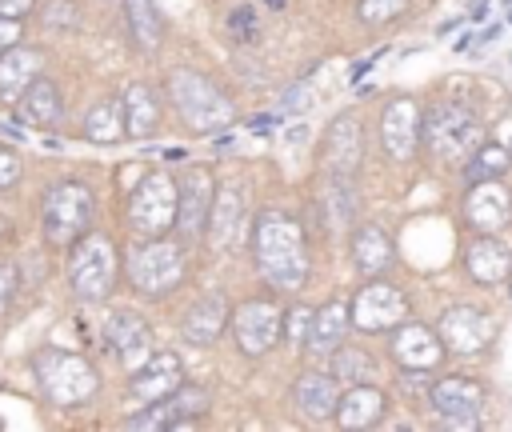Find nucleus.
Segmentation results:
<instances>
[{"mask_svg":"<svg viewBox=\"0 0 512 432\" xmlns=\"http://www.w3.org/2000/svg\"><path fill=\"white\" fill-rule=\"evenodd\" d=\"M256 268L276 292H300L308 280V244L304 228L284 212H260L252 228Z\"/></svg>","mask_w":512,"mask_h":432,"instance_id":"obj_1","label":"nucleus"},{"mask_svg":"<svg viewBox=\"0 0 512 432\" xmlns=\"http://www.w3.org/2000/svg\"><path fill=\"white\" fill-rule=\"evenodd\" d=\"M32 376H36L40 396L52 408H76V404L92 400L96 388H100V376H96L92 360H84L76 352H64V348H40L32 356Z\"/></svg>","mask_w":512,"mask_h":432,"instance_id":"obj_2","label":"nucleus"},{"mask_svg":"<svg viewBox=\"0 0 512 432\" xmlns=\"http://www.w3.org/2000/svg\"><path fill=\"white\" fill-rule=\"evenodd\" d=\"M168 100L192 132H220L236 120L232 100L204 72H192V68L168 72Z\"/></svg>","mask_w":512,"mask_h":432,"instance_id":"obj_3","label":"nucleus"},{"mask_svg":"<svg viewBox=\"0 0 512 432\" xmlns=\"http://www.w3.org/2000/svg\"><path fill=\"white\" fill-rule=\"evenodd\" d=\"M116 272H120V256L104 232L88 228L84 236H76L68 244V284L80 300H88V304L108 300L116 288Z\"/></svg>","mask_w":512,"mask_h":432,"instance_id":"obj_4","label":"nucleus"},{"mask_svg":"<svg viewBox=\"0 0 512 432\" xmlns=\"http://www.w3.org/2000/svg\"><path fill=\"white\" fill-rule=\"evenodd\" d=\"M420 140L436 156H468L484 140V120L476 108L456 100H436L428 112H420Z\"/></svg>","mask_w":512,"mask_h":432,"instance_id":"obj_5","label":"nucleus"},{"mask_svg":"<svg viewBox=\"0 0 512 432\" xmlns=\"http://www.w3.org/2000/svg\"><path fill=\"white\" fill-rule=\"evenodd\" d=\"M92 216H96V200H92L88 184L60 180V184H52L44 192L40 220H44V240L52 248H68L76 236H84L92 228Z\"/></svg>","mask_w":512,"mask_h":432,"instance_id":"obj_6","label":"nucleus"},{"mask_svg":"<svg viewBox=\"0 0 512 432\" xmlns=\"http://www.w3.org/2000/svg\"><path fill=\"white\" fill-rule=\"evenodd\" d=\"M128 280L140 296H168L172 288H180L184 280V248L164 240V236H148L128 252Z\"/></svg>","mask_w":512,"mask_h":432,"instance_id":"obj_7","label":"nucleus"},{"mask_svg":"<svg viewBox=\"0 0 512 432\" xmlns=\"http://www.w3.org/2000/svg\"><path fill=\"white\" fill-rule=\"evenodd\" d=\"M128 224L140 236H168L176 224V180L164 168H152L136 180L128 196Z\"/></svg>","mask_w":512,"mask_h":432,"instance_id":"obj_8","label":"nucleus"},{"mask_svg":"<svg viewBox=\"0 0 512 432\" xmlns=\"http://www.w3.org/2000/svg\"><path fill=\"white\" fill-rule=\"evenodd\" d=\"M436 336H440V344H444L448 352H456V356H476V352H484V348L492 344L496 320H492L484 308H476V304H452V308L440 312Z\"/></svg>","mask_w":512,"mask_h":432,"instance_id":"obj_9","label":"nucleus"},{"mask_svg":"<svg viewBox=\"0 0 512 432\" xmlns=\"http://www.w3.org/2000/svg\"><path fill=\"white\" fill-rule=\"evenodd\" d=\"M400 320H408V300L396 284L388 280H372L364 284L352 304H348V324H356L360 332H388Z\"/></svg>","mask_w":512,"mask_h":432,"instance_id":"obj_10","label":"nucleus"},{"mask_svg":"<svg viewBox=\"0 0 512 432\" xmlns=\"http://www.w3.org/2000/svg\"><path fill=\"white\" fill-rule=\"evenodd\" d=\"M212 168L204 164H192L184 172V180H176V232L184 244H196L204 236V220H208V208H212Z\"/></svg>","mask_w":512,"mask_h":432,"instance_id":"obj_11","label":"nucleus"},{"mask_svg":"<svg viewBox=\"0 0 512 432\" xmlns=\"http://www.w3.org/2000/svg\"><path fill=\"white\" fill-rule=\"evenodd\" d=\"M232 336H236V348L244 356H264L272 352V344L280 340V308L272 300H244L232 316Z\"/></svg>","mask_w":512,"mask_h":432,"instance_id":"obj_12","label":"nucleus"},{"mask_svg":"<svg viewBox=\"0 0 512 432\" xmlns=\"http://www.w3.org/2000/svg\"><path fill=\"white\" fill-rule=\"evenodd\" d=\"M428 400L448 428H472L484 408V388L464 376H440L436 384H428Z\"/></svg>","mask_w":512,"mask_h":432,"instance_id":"obj_13","label":"nucleus"},{"mask_svg":"<svg viewBox=\"0 0 512 432\" xmlns=\"http://www.w3.org/2000/svg\"><path fill=\"white\" fill-rule=\"evenodd\" d=\"M208 408V392L196 388V384H180L176 392L152 400L144 412H136L128 420V428H148V432H164V428H180L188 420H196L200 412Z\"/></svg>","mask_w":512,"mask_h":432,"instance_id":"obj_14","label":"nucleus"},{"mask_svg":"<svg viewBox=\"0 0 512 432\" xmlns=\"http://www.w3.org/2000/svg\"><path fill=\"white\" fill-rule=\"evenodd\" d=\"M184 384V360L176 356V352H148L136 368H132V380H128V392L136 396V400H144V404H152V400H160V396H168V392H176Z\"/></svg>","mask_w":512,"mask_h":432,"instance_id":"obj_15","label":"nucleus"},{"mask_svg":"<svg viewBox=\"0 0 512 432\" xmlns=\"http://www.w3.org/2000/svg\"><path fill=\"white\" fill-rule=\"evenodd\" d=\"M420 140V104L412 96H396L380 112V144L392 160H412Z\"/></svg>","mask_w":512,"mask_h":432,"instance_id":"obj_16","label":"nucleus"},{"mask_svg":"<svg viewBox=\"0 0 512 432\" xmlns=\"http://www.w3.org/2000/svg\"><path fill=\"white\" fill-rule=\"evenodd\" d=\"M364 160V132H360V120L352 112H340L328 132H324V152H320V164L324 172H336V176H356Z\"/></svg>","mask_w":512,"mask_h":432,"instance_id":"obj_17","label":"nucleus"},{"mask_svg":"<svg viewBox=\"0 0 512 432\" xmlns=\"http://www.w3.org/2000/svg\"><path fill=\"white\" fill-rule=\"evenodd\" d=\"M244 232V192L236 184H224L212 192V208L204 220V236L212 248H236Z\"/></svg>","mask_w":512,"mask_h":432,"instance_id":"obj_18","label":"nucleus"},{"mask_svg":"<svg viewBox=\"0 0 512 432\" xmlns=\"http://www.w3.org/2000/svg\"><path fill=\"white\" fill-rule=\"evenodd\" d=\"M464 268L484 288L504 284L512 276V244H504L496 232H476V240L464 252Z\"/></svg>","mask_w":512,"mask_h":432,"instance_id":"obj_19","label":"nucleus"},{"mask_svg":"<svg viewBox=\"0 0 512 432\" xmlns=\"http://www.w3.org/2000/svg\"><path fill=\"white\" fill-rule=\"evenodd\" d=\"M464 216L476 232H500L512 220V196L496 180H476L464 196Z\"/></svg>","mask_w":512,"mask_h":432,"instance_id":"obj_20","label":"nucleus"},{"mask_svg":"<svg viewBox=\"0 0 512 432\" xmlns=\"http://www.w3.org/2000/svg\"><path fill=\"white\" fill-rule=\"evenodd\" d=\"M392 356L408 368V372H428L444 360V344L432 328L424 324H412V320H400L396 332H392Z\"/></svg>","mask_w":512,"mask_h":432,"instance_id":"obj_21","label":"nucleus"},{"mask_svg":"<svg viewBox=\"0 0 512 432\" xmlns=\"http://www.w3.org/2000/svg\"><path fill=\"white\" fill-rule=\"evenodd\" d=\"M104 340L116 352V360L132 372L148 352H152V328L136 312H112L104 324Z\"/></svg>","mask_w":512,"mask_h":432,"instance_id":"obj_22","label":"nucleus"},{"mask_svg":"<svg viewBox=\"0 0 512 432\" xmlns=\"http://www.w3.org/2000/svg\"><path fill=\"white\" fill-rule=\"evenodd\" d=\"M228 316H232L228 300H224L220 292H204L200 300L188 304V312H184V320H180V336H184L188 344H196V348H208V344H216V336L224 332Z\"/></svg>","mask_w":512,"mask_h":432,"instance_id":"obj_23","label":"nucleus"},{"mask_svg":"<svg viewBox=\"0 0 512 432\" xmlns=\"http://www.w3.org/2000/svg\"><path fill=\"white\" fill-rule=\"evenodd\" d=\"M384 392L368 380V384H348V392L336 396V408H332V420L340 428H372L380 424L384 416Z\"/></svg>","mask_w":512,"mask_h":432,"instance_id":"obj_24","label":"nucleus"},{"mask_svg":"<svg viewBox=\"0 0 512 432\" xmlns=\"http://www.w3.org/2000/svg\"><path fill=\"white\" fill-rule=\"evenodd\" d=\"M60 112H64L60 88L52 80H44V76H36L16 96V120L28 124V128H52V124H60Z\"/></svg>","mask_w":512,"mask_h":432,"instance_id":"obj_25","label":"nucleus"},{"mask_svg":"<svg viewBox=\"0 0 512 432\" xmlns=\"http://www.w3.org/2000/svg\"><path fill=\"white\" fill-rule=\"evenodd\" d=\"M40 68H44V52H40V48L20 44V40L8 44L4 56H0V96L16 100V96L40 76Z\"/></svg>","mask_w":512,"mask_h":432,"instance_id":"obj_26","label":"nucleus"},{"mask_svg":"<svg viewBox=\"0 0 512 432\" xmlns=\"http://www.w3.org/2000/svg\"><path fill=\"white\" fill-rule=\"evenodd\" d=\"M344 332H348V304L332 300L324 308H312L308 332H304V348L312 356H332V348L344 344Z\"/></svg>","mask_w":512,"mask_h":432,"instance_id":"obj_27","label":"nucleus"},{"mask_svg":"<svg viewBox=\"0 0 512 432\" xmlns=\"http://www.w3.org/2000/svg\"><path fill=\"white\" fill-rule=\"evenodd\" d=\"M120 112H124V136L148 140L160 128V104L148 84H128L120 92Z\"/></svg>","mask_w":512,"mask_h":432,"instance_id":"obj_28","label":"nucleus"},{"mask_svg":"<svg viewBox=\"0 0 512 432\" xmlns=\"http://www.w3.org/2000/svg\"><path fill=\"white\" fill-rule=\"evenodd\" d=\"M396 260V248H392V236L376 224H360L352 232V264L364 272V276H380L388 272Z\"/></svg>","mask_w":512,"mask_h":432,"instance_id":"obj_29","label":"nucleus"},{"mask_svg":"<svg viewBox=\"0 0 512 432\" xmlns=\"http://www.w3.org/2000/svg\"><path fill=\"white\" fill-rule=\"evenodd\" d=\"M336 396H340V380L332 372H304L296 380V408L308 420H332Z\"/></svg>","mask_w":512,"mask_h":432,"instance_id":"obj_30","label":"nucleus"},{"mask_svg":"<svg viewBox=\"0 0 512 432\" xmlns=\"http://www.w3.org/2000/svg\"><path fill=\"white\" fill-rule=\"evenodd\" d=\"M320 208H324V216H328L336 228L352 224V216H356V208H360L352 176H336V172H324V184H320Z\"/></svg>","mask_w":512,"mask_h":432,"instance_id":"obj_31","label":"nucleus"},{"mask_svg":"<svg viewBox=\"0 0 512 432\" xmlns=\"http://www.w3.org/2000/svg\"><path fill=\"white\" fill-rule=\"evenodd\" d=\"M84 136L96 144H116L124 140V112H120V96H108L100 104L88 108L84 116Z\"/></svg>","mask_w":512,"mask_h":432,"instance_id":"obj_32","label":"nucleus"},{"mask_svg":"<svg viewBox=\"0 0 512 432\" xmlns=\"http://www.w3.org/2000/svg\"><path fill=\"white\" fill-rule=\"evenodd\" d=\"M124 20H128L132 40H136L144 52H152V48L160 44L164 24H160V12H156L152 0H124Z\"/></svg>","mask_w":512,"mask_h":432,"instance_id":"obj_33","label":"nucleus"},{"mask_svg":"<svg viewBox=\"0 0 512 432\" xmlns=\"http://www.w3.org/2000/svg\"><path fill=\"white\" fill-rule=\"evenodd\" d=\"M332 376L344 384H368L376 376V360L356 344H336L332 348Z\"/></svg>","mask_w":512,"mask_h":432,"instance_id":"obj_34","label":"nucleus"},{"mask_svg":"<svg viewBox=\"0 0 512 432\" xmlns=\"http://www.w3.org/2000/svg\"><path fill=\"white\" fill-rule=\"evenodd\" d=\"M508 164H512V152L508 148H500V144H476L468 152L464 176H468V184H476V180H500L508 172Z\"/></svg>","mask_w":512,"mask_h":432,"instance_id":"obj_35","label":"nucleus"},{"mask_svg":"<svg viewBox=\"0 0 512 432\" xmlns=\"http://www.w3.org/2000/svg\"><path fill=\"white\" fill-rule=\"evenodd\" d=\"M40 24L44 28H56V32H72L80 24V8L72 0H48L40 8Z\"/></svg>","mask_w":512,"mask_h":432,"instance_id":"obj_36","label":"nucleus"},{"mask_svg":"<svg viewBox=\"0 0 512 432\" xmlns=\"http://www.w3.org/2000/svg\"><path fill=\"white\" fill-rule=\"evenodd\" d=\"M408 8V0H356V16L364 24H388Z\"/></svg>","mask_w":512,"mask_h":432,"instance_id":"obj_37","label":"nucleus"},{"mask_svg":"<svg viewBox=\"0 0 512 432\" xmlns=\"http://www.w3.org/2000/svg\"><path fill=\"white\" fill-rule=\"evenodd\" d=\"M256 24H260V20H256V8H248V4H240V8L228 12V32H232L236 40H244V44L256 40V32H260Z\"/></svg>","mask_w":512,"mask_h":432,"instance_id":"obj_38","label":"nucleus"},{"mask_svg":"<svg viewBox=\"0 0 512 432\" xmlns=\"http://www.w3.org/2000/svg\"><path fill=\"white\" fill-rule=\"evenodd\" d=\"M308 316L312 308H288V316H280V336L296 348H304V332H308Z\"/></svg>","mask_w":512,"mask_h":432,"instance_id":"obj_39","label":"nucleus"},{"mask_svg":"<svg viewBox=\"0 0 512 432\" xmlns=\"http://www.w3.org/2000/svg\"><path fill=\"white\" fill-rule=\"evenodd\" d=\"M16 180H20V152L0 144V192H8Z\"/></svg>","mask_w":512,"mask_h":432,"instance_id":"obj_40","label":"nucleus"},{"mask_svg":"<svg viewBox=\"0 0 512 432\" xmlns=\"http://www.w3.org/2000/svg\"><path fill=\"white\" fill-rule=\"evenodd\" d=\"M16 280H20L16 264H0V312H4V308H8V300L16 296Z\"/></svg>","mask_w":512,"mask_h":432,"instance_id":"obj_41","label":"nucleus"},{"mask_svg":"<svg viewBox=\"0 0 512 432\" xmlns=\"http://www.w3.org/2000/svg\"><path fill=\"white\" fill-rule=\"evenodd\" d=\"M20 32H24V24H20L16 16H0V52H4L8 44H16Z\"/></svg>","mask_w":512,"mask_h":432,"instance_id":"obj_42","label":"nucleus"},{"mask_svg":"<svg viewBox=\"0 0 512 432\" xmlns=\"http://www.w3.org/2000/svg\"><path fill=\"white\" fill-rule=\"evenodd\" d=\"M280 108H288V112L308 108V92H304V84H296L292 92H284V96H280Z\"/></svg>","mask_w":512,"mask_h":432,"instance_id":"obj_43","label":"nucleus"},{"mask_svg":"<svg viewBox=\"0 0 512 432\" xmlns=\"http://www.w3.org/2000/svg\"><path fill=\"white\" fill-rule=\"evenodd\" d=\"M32 8H36V0H0V16H16V20L28 16Z\"/></svg>","mask_w":512,"mask_h":432,"instance_id":"obj_44","label":"nucleus"},{"mask_svg":"<svg viewBox=\"0 0 512 432\" xmlns=\"http://www.w3.org/2000/svg\"><path fill=\"white\" fill-rule=\"evenodd\" d=\"M272 120H276V116H256V120H252V132H268Z\"/></svg>","mask_w":512,"mask_h":432,"instance_id":"obj_45","label":"nucleus"},{"mask_svg":"<svg viewBox=\"0 0 512 432\" xmlns=\"http://www.w3.org/2000/svg\"><path fill=\"white\" fill-rule=\"evenodd\" d=\"M488 4H492V0H472V16H476V20H480V16H484V12H488Z\"/></svg>","mask_w":512,"mask_h":432,"instance_id":"obj_46","label":"nucleus"},{"mask_svg":"<svg viewBox=\"0 0 512 432\" xmlns=\"http://www.w3.org/2000/svg\"><path fill=\"white\" fill-rule=\"evenodd\" d=\"M4 232H8V224H4V216H0V236H4Z\"/></svg>","mask_w":512,"mask_h":432,"instance_id":"obj_47","label":"nucleus"},{"mask_svg":"<svg viewBox=\"0 0 512 432\" xmlns=\"http://www.w3.org/2000/svg\"><path fill=\"white\" fill-rule=\"evenodd\" d=\"M268 4H272V8H280V4H284V0H268Z\"/></svg>","mask_w":512,"mask_h":432,"instance_id":"obj_48","label":"nucleus"}]
</instances>
